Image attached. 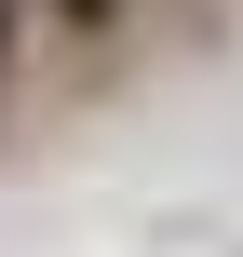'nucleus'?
I'll use <instances>...</instances> for the list:
<instances>
[{
	"mask_svg": "<svg viewBox=\"0 0 243 257\" xmlns=\"http://www.w3.org/2000/svg\"><path fill=\"white\" fill-rule=\"evenodd\" d=\"M0 54H14V0H0Z\"/></svg>",
	"mask_w": 243,
	"mask_h": 257,
	"instance_id": "2",
	"label": "nucleus"
},
{
	"mask_svg": "<svg viewBox=\"0 0 243 257\" xmlns=\"http://www.w3.org/2000/svg\"><path fill=\"white\" fill-rule=\"evenodd\" d=\"M54 14H68L81 41H108V27H122V0H54Z\"/></svg>",
	"mask_w": 243,
	"mask_h": 257,
	"instance_id": "1",
	"label": "nucleus"
}]
</instances>
